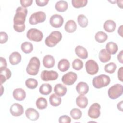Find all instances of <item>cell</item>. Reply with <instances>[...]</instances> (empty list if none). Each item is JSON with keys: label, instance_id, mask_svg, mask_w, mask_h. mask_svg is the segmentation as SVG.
<instances>
[{"label": "cell", "instance_id": "obj_11", "mask_svg": "<svg viewBox=\"0 0 123 123\" xmlns=\"http://www.w3.org/2000/svg\"><path fill=\"white\" fill-rule=\"evenodd\" d=\"M100 105L98 103L92 104L88 111V115L92 119H97L100 115Z\"/></svg>", "mask_w": 123, "mask_h": 123}, {"label": "cell", "instance_id": "obj_36", "mask_svg": "<svg viewBox=\"0 0 123 123\" xmlns=\"http://www.w3.org/2000/svg\"><path fill=\"white\" fill-rule=\"evenodd\" d=\"M82 114V111L77 108H74L70 111V115L74 120L79 119L81 117Z\"/></svg>", "mask_w": 123, "mask_h": 123}, {"label": "cell", "instance_id": "obj_34", "mask_svg": "<svg viewBox=\"0 0 123 123\" xmlns=\"http://www.w3.org/2000/svg\"><path fill=\"white\" fill-rule=\"evenodd\" d=\"M25 84L26 87L31 89H34L36 88L38 85L37 81L36 79L32 78L27 79L25 81Z\"/></svg>", "mask_w": 123, "mask_h": 123}, {"label": "cell", "instance_id": "obj_27", "mask_svg": "<svg viewBox=\"0 0 123 123\" xmlns=\"http://www.w3.org/2000/svg\"><path fill=\"white\" fill-rule=\"evenodd\" d=\"M106 49L109 54L113 55L117 52L118 48L116 43L113 42H109L106 45Z\"/></svg>", "mask_w": 123, "mask_h": 123}, {"label": "cell", "instance_id": "obj_19", "mask_svg": "<svg viewBox=\"0 0 123 123\" xmlns=\"http://www.w3.org/2000/svg\"><path fill=\"white\" fill-rule=\"evenodd\" d=\"M75 52L76 55L81 59H86L88 57L86 49L81 46H77L75 49Z\"/></svg>", "mask_w": 123, "mask_h": 123}, {"label": "cell", "instance_id": "obj_22", "mask_svg": "<svg viewBox=\"0 0 123 123\" xmlns=\"http://www.w3.org/2000/svg\"><path fill=\"white\" fill-rule=\"evenodd\" d=\"M76 103L79 107L82 109L85 108L88 104V99L84 95H80L76 99Z\"/></svg>", "mask_w": 123, "mask_h": 123}, {"label": "cell", "instance_id": "obj_24", "mask_svg": "<svg viewBox=\"0 0 123 123\" xmlns=\"http://www.w3.org/2000/svg\"><path fill=\"white\" fill-rule=\"evenodd\" d=\"M58 69L62 72L67 71L70 68V62L69 61L65 59L61 60L58 64Z\"/></svg>", "mask_w": 123, "mask_h": 123}, {"label": "cell", "instance_id": "obj_46", "mask_svg": "<svg viewBox=\"0 0 123 123\" xmlns=\"http://www.w3.org/2000/svg\"><path fill=\"white\" fill-rule=\"evenodd\" d=\"M123 50H121L117 55V59L121 63H123Z\"/></svg>", "mask_w": 123, "mask_h": 123}, {"label": "cell", "instance_id": "obj_33", "mask_svg": "<svg viewBox=\"0 0 123 123\" xmlns=\"http://www.w3.org/2000/svg\"><path fill=\"white\" fill-rule=\"evenodd\" d=\"M36 106L39 110H43L48 106L47 101L45 98L43 97L39 98L36 101Z\"/></svg>", "mask_w": 123, "mask_h": 123}, {"label": "cell", "instance_id": "obj_15", "mask_svg": "<svg viewBox=\"0 0 123 123\" xmlns=\"http://www.w3.org/2000/svg\"><path fill=\"white\" fill-rule=\"evenodd\" d=\"M76 90L80 95H86L89 90V86L87 83L84 82H80L76 86Z\"/></svg>", "mask_w": 123, "mask_h": 123}, {"label": "cell", "instance_id": "obj_43", "mask_svg": "<svg viewBox=\"0 0 123 123\" xmlns=\"http://www.w3.org/2000/svg\"><path fill=\"white\" fill-rule=\"evenodd\" d=\"M7 67V62L5 58L1 57L0 58V70L5 68Z\"/></svg>", "mask_w": 123, "mask_h": 123}, {"label": "cell", "instance_id": "obj_30", "mask_svg": "<svg viewBox=\"0 0 123 123\" xmlns=\"http://www.w3.org/2000/svg\"><path fill=\"white\" fill-rule=\"evenodd\" d=\"M68 3L64 0H60L55 4V9L59 12H63L68 9Z\"/></svg>", "mask_w": 123, "mask_h": 123}, {"label": "cell", "instance_id": "obj_38", "mask_svg": "<svg viewBox=\"0 0 123 123\" xmlns=\"http://www.w3.org/2000/svg\"><path fill=\"white\" fill-rule=\"evenodd\" d=\"M87 3V0H72V4L75 8H79L85 6Z\"/></svg>", "mask_w": 123, "mask_h": 123}, {"label": "cell", "instance_id": "obj_21", "mask_svg": "<svg viewBox=\"0 0 123 123\" xmlns=\"http://www.w3.org/2000/svg\"><path fill=\"white\" fill-rule=\"evenodd\" d=\"M11 76V72L7 68L0 70V84L4 83L6 80L9 79Z\"/></svg>", "mask_w": 123, "mask_h": 123}, {"label": "cell", "instance_id": "obj_31", "mask_svg": "<svg viewBox=\"0 0 123 123\" xmlns=\"http://www.w3.org/2000/svg\"><path fill=\"white\" fill-rule=\"evenodd\" d=\"M21 49L23 52L28 54L31 52L33 49V46L31 42L25 41L23 42L21 46Z\"/></svg>", "mask_w": 123, "mask_h": 123}, {"label": "cell", "instance_id": "obj_3", "mask_svg": "<svg viewBox=\"0 0 123 123\" xmlns=\"http://www.w3.org/2000/svg\"><path fill=\"white\" fill-rule=\"evenodd\" d=\"M111 79L108 75L100 74L95 77L92 80V84L94 87L99 89L107 86L110 83Z\"/></svg>", "mask_w": 123, "mask_h": 123}, {"label": "cell", "instance_id": "obj_1", "mask_svg": "<svg viewBox=\"0 0 123 123\" xmlns=\"http://www.w3.org/2000/svg\"><path fill=\"white\" fill-rule=\"evenodd\" d=\"M27 12V9L23 7H19L16 9V13L13 18V28L16 32H22L25 30V22Z\"/></svg>", "mask_w": 123, "mask_h": 123}, {"label": "cell", "instance_id": "obj_37", "mask_svg": "<svg viewBox=\"0 0 123 123\" xmlns=\"http://www.w3.org/2000/svg\"><path fill=\"white\" fill-rule=\"evenodd\" d=\"M117 66L114 62H110L106 64L104 67V70L106 72L109 74H113L115 71Z\"/></svg>", "mask_w": 123, "mask_h": 123}, {"label": "cell", "instance_id": "obj_47", "mask_svg": "<svg viewBox=\"0 0 123 123\" xmlns=\"http://www.w3.org/2000/svg\"><path fill=\"white\" fill-rule=\"evenodd\" d=\"M117 108L119 110L123 111V101H120L117 104Z\"/></svg>", "mask_w": 123, "mask_h": 123}, {"label": "cell", "instance_id": "obj_8", "mask_svg": "<svg viewBox=\"0 0 123 123\" xmlns=\"http://www.w3.org/2000/svg\"><path fill=\"white\" fill-rule=\"evenodd\" d=\"M85 67L86 72L90 75L96 74L99 70L98 63L93 60H88L85 64Z\"/></svg>", "mask_w": 123, "mask_h": 123}, {"label": "cell", "instance_id": "obj_17", "mask_svg": "<svg viewBox=\"0 0 123 123\" xmlns=\"http://www.w3.org/2000/svg\"><path fill=\"white\" fill-rule=\"evenodd\" d=\"M13 96L15 100L22 101L25 98L26 93L25 91L22 88H16L13 91Z\"/></svg>", "mask_w": 123, "mask_h": 123}, {"label": "cell", "instance_id": "obj_45", "mask_svg": "<svg viewBox=\"0 0 123 123\" xmlns=\"http://www.w3.org/2000/svg\"><path fill=\"white\" fill-rule=\"evenodd\" d=\"M123 67H121L119 68V69L118 70V78L119 79V80L120 81H121V82L123 81Z\"/></svg>", "mask_w": 123, "mask_h": 123}, {"label": "cell", "instance_id": "obj_50", "mask_svg": "<svg viewBox=\"0 0 123 123\" xmlns=\"http://www.w3.org/2000/svg\"><path fill=\"white\" fill-rule=\"evenodd\" d=\"M3 90H4L3 88V86H2V84H1V94H0V96H1L2 95V93L3 92Z\"/></svg>", "mask_w": 123, "mask_h": 123}, {"label": "cell", "instance_id": "obj_23", "mask_svg": "<svg viewBox=\"0 0 123 123\" xmlns=\"http://www.w3.org/2000/svg\"><path fill=\"white\" fill-rule=\"evenodd\" d=\"M116 23L111 20H108L105 21L103 25L104 29L109 33L113 32L116 28Z\"/></svg>", "mask_w": 123, "mask_h": 123}, {"label": "cell", "instance_id": "obj_41", "mask_svg": "<svg viewBox=\"0 0 123 123\" xmlns=\"http://www.w3.org/2000/svg\"><path fill=\"white\" fill-rule=\"evenodd\" d=\"M0 43L1 44H4L6 43L8 39V36L5 32H0Z\"/></svg>", "mask_w": 123, "mask_h": 123}, {"label": "cell", "instance_id": "obj_12", "mask_svg": "<svg viewBox=\"0 0 123 123\" xmlns=\"http://www.w3.org/2000/svg\"><path fill=\"white\" fill-rule=\"evenodd\" d=\"M64 20L63 17L59 14H55L51 16L49 20V23L51 25L55 28H59L61 27L63 23Z\"/></svg>", "mask_w": 123, "mask_h": 123}, {"label": "cell", "instance_id": "obj_44", "mask_svg": "<svg viewBox=\"0 0 123 123\" xmlns=\"http://www.w3.org/2000/svg\"><path fill=\"white\" fill-rule=\"evenodd\" d=\"M49 0H36V2L37 5L40 7H43L46 5L49 2Z\"/></svg>", "mask_w": 123, "mask_h": 123}, {"label": "cell", "instance_id": "obj_29", "mask_svg": "<svg viewBox=\"0 0 123 123\" xmlns=\"http://www.w3.org/2000/svg\"><path fill=\"white\" fill-rule=\"evenodd\" d=\"M39 93L44 95H48L52 91V86L49 84H43L41 85L39 90Z\"/></svg>", "mask_w": 123, "mask_h": 123}, {"label": "cell", "instance_id": "obj_49", "mask_svg": "<svg viewBox=\"0 0 123 123\" xmlns=\"http://www.w3.org/2000/svg\"><path fill=\"white\" fill-rule=\"evenodd\" d=\"M117 2V3L118 4V6L121 9L123 8V0H117L116 1Z\"/></svg>", "mask_w": 123, "mask_h": 123}, {"label": "cell", "instance_id": "obj_16", "mask_svg": "<svg viewBox=\"0 0 123 123\" xmlns=\"http://www.w3.org/2000/svg\"><path fill=\"white\" fill-rule=\"evenodd\" d=\"M55 62L54 57L50 55H46L43 58V64L44 67L47 68L53 67L54 66Z\"/></svg>", "mask_w": 123, "mask_h": 123}, {"label": "cell", "instance_id": "obj_26", "mask_svg": "<svg viewBox=\"0 0 123 123\" xmlns=\"http://www.w3.org/2000/svg\"><path fill=\"white\" fill-rule=\"evenodd\" d=\"M77 28L76 23L72 20H68L65 24L64 29L65 31L68 33L74 32Z\"/></svg>", "mask_w": 123, "mask_h": 123}, {"label": "cell", "instance_id": "obj_14", "mask_svg": "<svg viewBox=\"0 0 123 123\" xmlns=\"http://www.w3.org/2000/svg\"><path fill=\"white\" fill-rule=\"evenodd\" d=\"M25 113L26 117L31 121H36L39 117V112L36 110L32 108H28L25 111Z\"/></svg>", "mask_w": 123, "mask_h": 123}, {"label": "cell", "instance_id": "obj_25", "mask_svg": "<svg viewBox=\"0 0 123 123\" xmlns=\"http://www.w3.org/2000/svg\"><path fill=\"white\" fill-rule=\"evenodd\" d=\"M98 57L100 61L103 63H105L108 62L110 60L111 56V54H109L106 49H102L98 55Z\"/></svg>", "mask_w": 123, "mask_h": 123}, {"label": "cell", "instance_id": "obj_6", "mask_svg": "<svg viewBox=\"0 0 123 123\" xmlns=\"http://www.w3.org/2000/svg\"><path fill=\"white\" fill-rule=\"evenodd\" d=\"M27 38L31 41L39 42L42 40L43 35L42 32L37 28H31L29 29L26 34Z\"/></svg>", "mask_w": 123, "mask_h": 123}, {"label": "cell", "instance_id": "obj_32", "mask_svg": "<svg viewBox=\"0 0 123 123\" xmlns=\"http://www.w3.org/2000/svg\"><path fill=\"white\" fill-rule=\"evenodd\" d=\"M108 35L102 31L98 32L95 36V40L98 43H103L107 40Z\"/></svg>", "mask_w": 123, "mask_h": 123}, {"label": "cell", "instance_id": "obj_42", "mask_svg": "<svg viewBox=\"0 0 123 123\" xmlns=\"http://www.w3.org/2000/svg\"><path fill=\"white\" fill-rule=\"evenodd\" d=\"M20 2L23 7L26 8L30 6L32 4L33 0H21Z\"/></svg>", "mask_w": 123, "mask_h": 123}, {"label": "cell", "instance_id": "obj_4", "mask_svg": "<svg viewBox=\"0 0 123 123\" xmlns=\"http://www.w3.org/2000/svg\"><path fill=\"white\" fill-rule=\"evenodd\" d=\"M62 38L61 33L58 31H54L45 39V44L49 47H54L62 40Z\"/></svg>", "mask_w": 123, "mask_h": 123}, {"label": "cell", "instance_id": "obj_7", "mask_svg": "<svg viewBox=\"0 0 123 123\" xmlns=\"http://www.w3.org/2000/svg\"><path fill=\"white\" fill-rule=\"evenodd\" d=\"M46 18V15L44 12L38 11L33 13L29 17V22L31 25H36L44 22Z\"/></svg>", "mask_w": 123, "mask_h": 123}, {"label": "cell", "instance_id": "obj_35", "mask_svg": "<svg viewBox=\"0 0 123 123\" xmlns=\"http://www.w3.org/2000/svg\"><path fill=\"white\" fill-rule=\"evenodd\" d=\"M77 22L79 25L83 28L86 27L88 25V20L83 14H80L77 17Z\"/></svg>", "mask_w": 123, "mask_h": 123}, {"label": "cell", "instance_id": "obj_28", "mask_svg": "<svg viewBox=\"0 0 123 123\" xmlns=\"http://www.w3.org/2000/svg\"><path fill=\"white\" fill-rule=\"evenodd\" d=\"M49 100L50 104L54 107L59 106L62 102L61 97L56 94H51L49 98Z\"/></svg>", "mask_w": 123, "mask_h": 123}, {"label": "cell", "instance_id": "obj_48", "mask_svg": "<svg viewBox=\"0 0 123 123\" xmlns=\"http://www.w3.org/2000/svg\"><path fill=\"white\" fill-rule=\"evenodd\" d=\"M123 25H121L118 28V34L121 36L122 37L123 36V34H122V30H123Z\"/></svg>", "mask_w": 123, "mask_h": 123}, {"label": "cell", "instance_id": "obj_18", "mask_svg": "<svg viewBox=\"0 0 123 123\" xmlns=\"http://www.w3.org/2000/svg\"><path fill=\"white\" fill-rule=\"evenodd\" d=\"M21 55L17 51H14L9 56V62L12 65H16L20 62L21 61Z\"/></svg>", "mask_w": 123, "mask_h": 123}, {"label": "cell", "instance_id": "obj_9", "mask_svg": "<svg viewBox=\"0 0 123 123\" xmlns=\"http://www.w3.org/2000/svg\"><path fill=\"white\" fill-rule=\"evenodd\" d=\"M58 73L53 70H44L40 74L41 79L44 81L55 80L58 78Z\"/></svg>", "mask_w": 123, "mask_h": 123}, {"label": "cell", "instance_id": "obj_20", "mask_svg": "<svg viewBox=\"0 0 123 123\" xmlns=\"http://www.w3.org/2000/svg\"><path fill=\"white\" fill-rule=\"evenodd\" d=\"M67 90L66 87L62 84H57L54 87V92L60 97L64 96L66 94Z\"/></svg>", "mask_w": 123, "mask_h": 123}, {"label": "cell", "instance_id": "obj_5", "mask_svg": "<svg viewBox=\"0 0 123 123\" xmlns=\"http://www.w3.org/2000/svg\"><path fill=\"white\" fill-rule=\"evenodd\" d=\"M123 87L122 85L119 84L114 85L109 88L108 91V96L112 99H116L123 94Z\"/></svg>", "mask_w": 123, "mask_h": 123}, {"label": "cell", "instance_id": "obj_39", "mask_svg": "<svg viewBox=\"0 0 123 123\" xmlns=\"http://www.w3.org/2000/svg\"><path fill=\"white\" fill-rule=\"evenodd\" d=\"M83 67V62L81 60L79 59H76L74 60L72 62V67L75 70H80L82 69Z\"/></svg>", "mask_w": 123, "mask_h": 123}, {"label": "cell", "instance_id": "obj_13", "mask_svg": "<svg viewBox=\"0 0 123 123\" xmlns=\"http://www.w3.org/2000/svg\"><path fill=\"white\" fill-rule=\"evenodd\" d=\"M10 111L13 116H20L24 113V108L19 103H15L11 105Z\"/></svg>", "mask_w": 123, "mask_h": 123}, {"label": "cell", "instance_id": "obj_40", "mask_svg": "<svg viewBox=\"0 0 123 123\" xmlns=\"http://www.w3.org/2000/svg\"><path fill=\"white\" fill-rule=\"evenodd\" d=\"M71 122V118L67 115L61 116L59 119V122L60 123H70Z\"/></svg>", "mask_w": 123, "mask_h": 123}, {"label": "cell", "instance_id": "obj_2", "mask_svg": "<svg viewBox=\"0 0 123 123\" xmlns=\"http://www.w3.org/2000/svg\"><path fill=\"white\" fill-rule=\"evenodd\" d=\"M40 65V61L38 58L37 57L31 58L26 67L27 73L31 75H37L39 72Z\"/></svg>", "mask_w": 123, "mask_h": 123}, {"label": "cell", "instance_id": "obj_10", "mask_svg": "<svg viewBox=\"0 0 123 123\" xmlns=\"http://www.w3.org/2000/svg\"><path fill=\"white\" fill-rule=\"evenodd\" d=\"M77 78V75L76 73L73 72H69L62 76V81L64 84L71 86L75 82Z\"/></svg>", "mask_w": 123, "mask_h": 123}]
</instances>
